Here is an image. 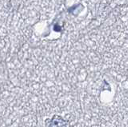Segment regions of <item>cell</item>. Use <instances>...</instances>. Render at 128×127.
Wrapping results in <instances>:
<instances>
[{
  "mask_svg": "<svg viewBox=\"0 0 128 127\" xmlns=\"http://www.w3.org/2000/svg\"><path fill=\"white\" fill-rule=\"evenodd\" d=\"M48 127H68V122L58 114L54 115Z\"/></svg>",
  "mask_w": 128,
  "mask_h": 127,
  "instance_id": "cell-1",
  "label": "cell"
}]
</instances>
